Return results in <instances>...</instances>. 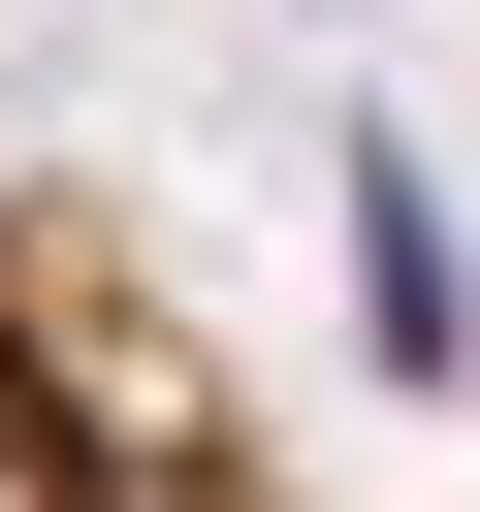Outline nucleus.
<instances>
[{
	"label": "nucleus",
	"mask_w": 480,
	"mask_h": 512,
	"mask_svg": "<svg viewBox=\"0 0 480 512\" xmlns=\"http://www.w3.org/2000/svg\"><path fill=\"white\" fill-rule=\"evenodd\" d=\"M0 512H288L256 416H224V352H192L64 192H0Z\"/></svg>",
	"instance_id": "f257e3e1"
}]
</instances>
